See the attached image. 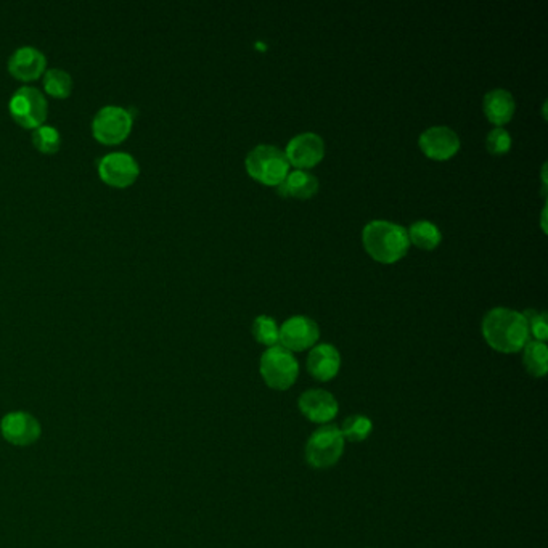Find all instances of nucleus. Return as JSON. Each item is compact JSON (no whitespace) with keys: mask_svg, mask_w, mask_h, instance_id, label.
Returning <instances> with one entry per match:
<instances>
[{"mask_svg":"<svg viewBox=\"0 0 548 548\" xmlns=\"http://www.w3.org/2000/svg\"><path fill=\"white\" fill-rule=\"evenodd\" d=\"M483 334L493 350L513 354L529 341L525 316L509 308H493L483 318Z\"/></svg>","mask_w":548,"mask_h":548,"instance_id":"nucleus-1","label":"nucleus"},{"mask_svg":"<svg viewBox=\"0 0 548 548\" xmlns=\"http://www.w3.org/2000/svg\"><path fill=\"white\" fill-rule=\"evenodd\" d=\"M367 253L375 261L396 263L406 256L410 247L406 227L390 221H372L367 223L362 233Z\"/></svg>","mask_w":548,"mask_h":548,"instance_id":"nucleus-2","label":"nucleus"},{"mask_svg":"<svg viewBox=\"0 0 548 548\" xmlns=\"http://www.w3.org/2000/svg\"><path fill=\"white\" fill-rule=\"evenodd\" d=\"M248 174L266 185H280L290 173L285 151L275 145H257L248 153Z\"/></svg>","mask_w":548,"mask_h":548,"instance_id":"nucleus-3","label":"nucleus"},{"mask_svg":"<svg viewBox=\"0 0 548 548\" xmlns=\"http://www.w3.org/2000/svg\"><path fill=\"white\" fill-rule=\"evenodd\" d=\"M299 374V364L291 350L272 346L261 358V375L272 390L286 391L293 386Z\"/></svg>","mask_w":548,"mask_h":548,"instance_id":"nucleus-4","label":"nucleus"},{"mask_svg":"<svg viewBox=\"0 0 548 548\" xmlns=\"http://www.w3.org/2000/svg\"><path fill=\"white\" fill-rule=\"evenodd\" d=\"M344 452V437L341 429L334 425H325L312 433L306 445V460L312 468L324 469L338 463Z\"/></svg>","mask_w":548,"mask_h":548,"instance_id":"nucleus-5","label":"nucleus"},{"mask_svg":"<svg viewBox=\"0 0 548 548\" xmlns=\"http://www.w3.org/2000/svg\"><path fill=\"white\" fill-rule=\"evenodd\" d=\"M134 126V116L121 105H105L92 120V134L105 145H116L128 139Z\"/></svg>","mask_w":548,"mask_h":548,"instance_id":"nucleus-6","label":"nucleus"},{"mask_svg":"<svg viewBox=\"0 0 548 548\" xmlns=\"http://www.w3.org/2000/svg\"><path fill=\"white\" fill-rule=\"evenodd\" d=\"M8 110L20 126L26 129L39 128L47 120V98L39 89L23 86L15 90L10 98Z\"/></svg>","mask_w":548,"mask_h":548,"instance_id":"nucleus-7","label":"nucleus"},{"mask_svg":"<svg viewBox=\"0 0 548 548\" xmlns=\"http://www.w3.org/2000/svg\"><path fill=\"white\" fill-rule=\"evenodd\" d=\"M98 175L105 183L124 189L136 182L140 175V166L128 151H112L106 153L98 161Z\"/></svg>","mask_w":548,"mask_h":548,"instance_id":"nucleus-8","label":"nucleus"},{"mask_svg":"<svg viewBox=\"0 0 548 548\" xmlns=\"http://www.w3.org/2000/svg\"><path fill=\"white\" fill-rule=\"evenodd\" d=\"M0 433L8 444L28 447L39 439L42 426L32 413L10 412L0 420Z\"/></svg>","mask_w":548,"mask_h":548,"instance_id":"nucleus-9","label":"nucleus"},{"mask_svg":"<svg viewBox=\"0 0 548 548\" xmlns=\"http://www.w3.org/2000/svg\"><path fill=\"white\" fill-rule=\"evenodd\" d=\"M320 336L317 322L306 316H294L283 322L278 332V341L285 350H304L312 348Z\"/></svg>","mask_w":548,"mask_h":548,"instance_id":"nucleus-10","label":"nucleus"},{"mask_svg":"<svg viewBox=\"0 0 548 548\" xmlns=\"http://www.w3.org/2000/svg\"><path fill=\"white\" fill-rule=\"evenodd\" d=\"M8 72L16 80L31 82L39 80L47 70V56L34 46H21L8 58Z\"/></svg>","mask_w":548,"mask_h":548,"instance_id":"nucleus-11","label":"nucleus"},{"mask_svg":"<svg viewBox=\"0 0 548 548\" xmlns=\"http://www.w3.org/2000/svg\"><path fill=\"white\" fill-rule=\"evenodd\" d=\"M285 155L288 163L304 171L306 167L316 166L322 161L325 155V143L317 134L304 132L288 142Z\"/></svg>","mask_w":548,"mask_h":548,"instance_id":"nucleus-12","label":"nucleus"},{"mask_svg":"<svg viewBox=\"0 0 548 548\" xmlns=\"http://www.w3.org/2000/svg\"><path fill=\"white\" fill-rule=\"evenodd\" d=\"M298 407L306 418L318 425L334 420L340 410L333 394L324 390L306 391L298 400Z\"/></svg>","mask_w":548,"mask_h":548,"instance_id":"nucleus-13","label":"nucleus"},{"mask_svg":"<svg viewBox=\"0 0 548 548\" xmlns=\"http://www.w3.org/2000/svg\"><path fill=\"white\" fill-rule=\"evenodd\" d=\"M420 148L428 158L443 159L452 158L460 148V137L447 126H434L429 128L420 136Z\"/></svg>","mask_w":548,"mask_h":548,"instance_id":"nucleus-14","label":"nucleus"},{"mask_svg":"<svg viewBox=\"0 0 548 548\" xmlns=\"http://www.w3.org/2000/svg\"><path fill=\"white\" fill-rule=\"evenodd\" d=\"M341 356L332 344H318L310 350L308 370L318 382H330L340 372Z\"/></svg>","mask_w":548,"mask_h":548,"instance_id":"nucleus-15","label":"nucleus"},{"mask_svg":"<svg viewBox=\"0 0 548 548\" xmlns=\"http://www.w3.org/2000/svg\"><path fill=\"white\" fill-rule=\"evenodd\" d=\"M487 120L495 124V128H502V124L509 122L515 113V98L505 89H493L485 96L483 102Z\"/></svg>","mask_w":548,"mask_h":548,"instance_id":"nucleus-16","label":"nucleus"},{"mask_svg":"<svg viewBox=\"0 0 548 548\" xmlns=\"http://www.w3.org/2000/svg\"><path fill=\"white\" fill-rule=\"evenodd\" d=\"M318 190V179L308 171L296 169L286 174L283 182L277 185V191L283 197L308 199L314 197Z\"/></svg>","mask_w":548,"mask_h":548,"instance_id":"nucleus-17","label":"nucleus"},{"mask_svg":"<svg viewBox=\"0 0 548 548\" xmlns=\"http://www.w3.org/2000/svg\"><path fill=\"white\" fill-rule=\"evenodd\" d=\"M42 86H44V90L48 96L55 97V98H66V97L72 96L74 80H72V74L66 70L48 68L44 72Z\"/></svg>","mask_w":548,"mask_h":548,"instance_id":"nucleus-18","label":"nucleus"},{"mask_svg":"<svg viewBox=\"0 0 548 548\" xmlns=\"http://www.w3.org/2000/svg\"><path fill=\"white\" fill-rule=\"evenodd\" d=\"M409 241H412L415 247L421 249H434L441 243V231L436 223H429V221H417L410 225L409 229Z\"/></svg>","mask_w":548,"mask_h":548,"instance_id":"nucleus-19","label":"nucleus"},{"mask_svg":"<svg viewBox=\"0 0 548 548\" xmlns=\"http://www.w3.org/2000/svg\"><path fill=\"white\" fill-rule=\"evenodd\" d=\"M526 370L535 378L545 376L548 370V350L545 342L527 341L523 354Z\"/></svg>","mask_w":548,"mask_h":548,"instance_id":"nucleus-20","label":"nucleus"},{"mask_svg":"<svg viewBox=\"0 0 548 548\" xmlns=\"http://www.w3.org/2000/svg\"><path fill=\"white\" fill-rule=\"evenodd\" d=\"M32 143L34 147L46 155H54L60 150L62 145V134L55 126L42 124L39 128L32 129Z\"/></svg>","mask_w":548,"mask_h":548,"instance_id":"nucleus-21","label":"nucleus"},{"mask_svg":"<svg viewBox=\"0 0 548 548\" xmlns=\"http://www.w3.org/2000/svg\"><path fill=\"white\" fill-rule=\"evenodd\" d=\"M374 423L366 415H350L342 423L341 434L350 443H362L372 434Z\"/></svg>","mask_w":548,"mask_h":548,"instance_id":"nucleus-22","label":"nucleus"},{"mask_svg":"<svg viewBox=\"0 0 548 548\" xmlns=\"http://www.w3.org/2000/svg\"><path fill=\"white\" fill-rule=\"evenodd\" d=\"M278 332L280 328H278L277 322L269 316H259L253 322V334L256 340L269 348L277 346Z\"/></svg>","mask_w":548,"mask_h":548,"instance_id":"nucleus-23","label":"nucleus"},{"mask_svg":"<svg viewBox=\"0 0 548 548\" xmlns=\"http://www.w3.org/2000/svg\"><path fill=\"white\" fill-rule=\"evenodd\" d=\"M521 314L525 316L529 336H533L534 341H545L548 338L547 312L526 309Z\"/></svg>","mask_w":548,"mask_h":548,"instance_id":"nucleus-24","label":"nucleus"},{"mask_svg":"<svg viewBox=\"0 0 548 548\" xmlns=\"http://www.w3.org/2000/svg\"><path fill=\"white\" fill-rule=\"evenodd\" d=\"M485 147L493 155H503L511 148V136L503 128H493L485 139Z\"/></svg>","mask_w":548,"mask_h":548,"instance_id":"nucleus-25","label":"nucleus"}]
</instances>
